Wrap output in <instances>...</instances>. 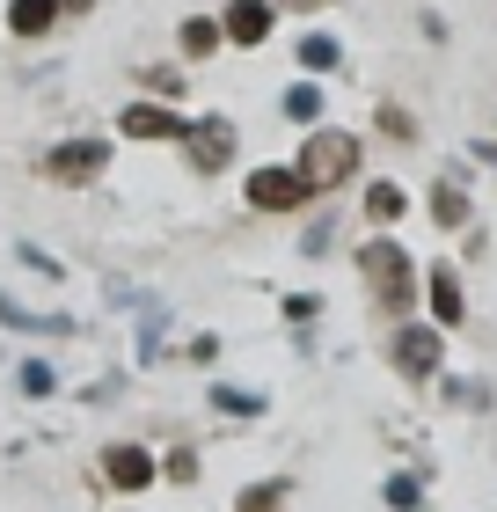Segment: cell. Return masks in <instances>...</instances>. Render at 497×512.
<instances>
[{"instance_id":"6da1fadb","label":"cell","mask_w":497,"mask_h":512,"mask_svg":"<svg viewBox=\"0 0 497 512\" xmlns=\"http://www.w3.org/2000/svg\"><path fill=\"white\" fill-rule=\"evenodd\" d=\"M359 154H366L359 132H344V125H307L293 169L307 176V191H315V198H329V191H344V183L359 176Z\"/></svg>"},{"instance_id":"7a4b0ae2","label":"cell","mask_w":497,"mask_h":512,"mask_svg":"<svg viewBox=\"0 0 497 512\" xmlns=\"http://www.w3.org/2000/svg\"><path fill=\"white\" fill-rule=\"evenodd\" d=\"M359 278H366V293L381 300L388 315H410L417 308V264H410V249H402L395 235L359 242Z\"/></svg>"},{"instance_id":"3957f363","label":"cell","mask_w":497,"mask_h":512,"mask_svg":"<svg viewBox=\"0 0 497 512\" xmlns=\"http://www.w3.org/2000/svg\"><path fill=\"white\" fill-rule=\"evenodd\" d=\"M234 154H242V132H234V118H191V132H183V161H191V176H227Z\"/></svg>"},{"instance_id":"277c9868","label":"cell","mask_w":497,"mask_h":512,"mask_svg":"<svg viewBox=\"0 0 497 512\" xmlns=\"http://www.w3.org/2000/svg\"><path fill=\"white\" fill-rule=\"evenodd\" d=\"M242 191H249V205H256V213H300V205L315 198V191H307V176L293 169V161H271V169H249V183H242Z\"/></svg>"},{"instance_id":"5b68a950","label":"cell","mask_w":497,"mask_h":512,"mask_svg":"<svg viewBox=\"0 0 497 512\" xmlns=\"http://www.w3.org/2000/svg\"><path fill=\"white\" fill-rule=\"evenodd\" d=\"M103 169H110V139H59L44 154V176L52 183H96Z\"/></svg>"},{"instance_id":"8992f818","label":"cell","mask_w":497,"mask_h":512,"mask_svg":"<svg viewBox=\"0 0 497 512\" xmlns=\"http://www.w3.org/2000/svg\"><path fill=\"white\" fill-rule=\"evenodd\" d=\"M439 359H446L439 330H424V322H402V330H395V374L402 381H432Z\"/></svg>"},{"instance_id":"52a82bcc","label":"cell","mask_w":497,"mask_h":512,"mask_svg":"<svg viewBox=\"0 0 497 512\" xmlns=\"http://www.w3.org/2000/svg\"><path fill=\"white\" fill-rule=\"evenodd\" d=\"M220 30H227V44L256 52V44H271V30H278V0H227V8H220Z\"/></svg>"},{"instance_id":"ba28073f","label":"cell","mask_w":497,"mask_h":512,"mask_svg":"<svg viewBox=\"0 0 497 512\" xmlns=\"http://www.w3.org/2000/svg\"><path fill=\"white\" fill-rule=\"evenodd\" d=\"M117 132H125V139H183L191 118H176L169 103H125V110H117Z\"/></svg>"},{"instance_id":"9c48e42d","label":"cell","mask_w":497,"mask_h":512,"mask_svg":"<svg viewBox=\"0 0 497 512\" xmlns=\"http://www.w3.org/2000/svg\"><path fill=\"white\" fill-rule=\"evenodd\" d=\"M59 22H66V8H59V0H8V37H22V44L52 37Z\"/></svg>"},{"instance_id":"30bf717a","label":"cell","mask_w":497,"mask_h":512,"mask_svg":"<svg viewBox=\"0 0 497 512\" xmlns=\"http://www.w3.org/2000/svg\"><path fill=\"white\" fill-rule=\"evenodd\" d=\"M103 476L117 483V491H147V483H161L147 447H110V454H103Z\"/></svg>"},{"instance_id":"8fae6325","label":"cell","mask_w":497,"mask_h":512,"mask_svg":"<svg viewBox=\"0 0 497 512\" xmlns=\"http://www.w3.org/2000/svg\"><path fill=\"white\" fill-rule=\"evenodd\" d=\"M293 59H300V74H337V66H344V44L337 37H329V30H300V44H293Z\"/></svg>"},{"instance_id":"7c38bea8","label":"cell","mask_w":497,"mask_h":512,"mask_svg":"<svg viewBox=\"0 0 497 512\" xmlns=\"http://www.w3.org/2000/svg\"><path fill=\"white\" fill-rule=\"evenodd\" d=\"M220 44H227V30H220V15H183V30H176V52L183 59H212V52H220Z\"/></svg>"},{"instance_id":"4fadbf2b","label":"cell","mask_w":497,"mask_h":512,"mask_svg":"<svg viewBox=\"0 0 497 512\" xmlns=\"http://www.w3.org/2000/svg\"><path fill=\"white\" fill-rule=\"evenodd\" d=\"M424 286H432V315L446 322V330H454V322L468 315V300H461V278H454V264H432V271H424Z\"/></svg>"},{"instance_id":"5bb4252c","label":"cell","mask_w":497,"mask_h":512,"mask_svg":"<svg viewBox=\"0 0 497 512\" xmlns=\"http://www.w3.org/2000/svg\"><path fill=\"white\" fill-rule=\"evenodd\" d=\"M132 308H139V359H161V330H169V308H161L154 293H132Z\"/></svg>"},{"instance_id":"9a60e30c","label":"cell","mask_w":497,"mask_h":512,"mask_svg":"<svg viewBox=\"0 0 497 512\" xmlns=\"http://www.w3.org/2000/svg\"><path fill=\"white\" fill-rule=\"evenodd\" d=\"M278 110H286V118H293L300 132H307V125H322V81H315V74H307V81H293L286 96H278Z\"/></svg>"},{"instance_id":"2e32d148","label":"cell","mask_w":497,"mask_h":512,"mask_svg":"<svg viewBox=\"0 0 497 512\" xmlns=\"http://www.w3.org/2000/svg\"><path fill=\"white\" fill-rule=\"evenodd\" d=\"M402 213H410V191H402V183H366V220L373 227H395Z\"/></svg>"},{"instance_id":"e0dca14e","label":"cell","mask_w":497,"mask_h":512,"mask_svg":"<svg viewBox=\"0 0 497 512\" xmlns=\"http://www.w3.org/2000/svg\"><path fill=\"white\" fill-rule=\"evenodd\" d=\"M0 322H8V330H37V337H66L74 330V315H30V308H15L8 293H0Z\"/></svg>"},{"instance_id":"ac0fdd59","label":"cell","mask_w":497,"mask_h":512,"mask_svg":"<svg viewBox=\"0 0 497 512\" xmlns=\"http://www.w3.org/2000/svg\"><path fill=\"white\" fill-rule=\"evenodd\" d=\"M432 220L439 227H468V191H461V183H439V191H432Z\"/></svg>"},{"instance_id":"d6986e66","label":"cell","mask_w":497,"mask_h":512,"mask_svg":"<svg viewBox=\"0 0 497 512\" xmlns=\"http://www.w3.org/2000/svg\"><path fill=\"white\" fill-rule=\"evenodd\" d=\"M212 403L227 417H264V395H249V388H212Z\"/></svg>"},{"instance_id":"ffe728a7","label":"cell","mask_w":497,"mask_h":512,"mask_svg":"<svg viewBox=\"0 0 497 512\" xmlns=\"http://www.w3.org/2000/svg\"><path fill=\"white\" fill-rule=\"evenodd\" d=\"M388 505H395V512H417V505H424V483H417V476H388Z\"/></svg>"},{"instance_id":"44dd1931","label":"cell","mask_w":497,"mask_h":512,"mask_svg":"<svg viewBox=\"0 0 497 512\" xmlns=\"http://www.w3.org/2000/svg\"><path fill=\"white\" fill-rule=\"evenodd\" d=\"M139 81H147V88H154L161 103H176V96H183V74H176V66H147V74H139Z\"/></svg>"},{"instance_id":"7402d4cb","label":"cell","mask_w":497,"mask_h":512,"mask_svg":"<svg viewBox=\"0 0 497 512\" xmlns=\"http://www.w3.org/2000/svg\"><path fill=\"white\" fill-rule=\"evenodd\" d=\"M15 388H22V395H52L59 381H52V366H44V359H30V366L15 374Z\"/></svg>"},{"instance_id":"603a6c76","label":"cell","mask_w":497,"mask_h":512,"mask_svg":"<svg viewBox=\"0 0 497 512\" xmlns=\"http://www.w3.org/2000/svg\"><path fill=\"white\" fill-rule=\"evenodd\" d=\"M381 132H388V139H417V118H410L402 103H381Z\"/></svg>"},{"instance_id":"cb8c5ba5","label":"cell","mask_w":497,"mask_h":512,"mask_svg":"<svg viewBox=\"0 0 497 512\" xmlns=\"http://www.w3.org/2000/svg\"><path fill=\"white\" fill-rule=\"evenodd\" d=\"M278 498H286V483H264V491H242V512H278Z\"/></svg>"},{"instance_id":"d4e9b609","label":"cell","mask_w":497,"mask_h":512,"mask_svg":"<svg viewBox=\"0 0 497 512\" xmlns=\"http://www.w3.org/2000/svg\"><path fill=\"white\" fill-rule=\"evenodd\" d=\"M329 242H337V220H329V213H322L315 227H307V242H300V249H307V256H322Z\"/></svg>"},{"instance_id":"484cf974","label":"cell","mask_w":497,"mask_h":512,"mask_svg":"<svg viewBox=\"0 0 497 512\" xmlns=\"http://www.w3.org/2000/svg\"><path fill=\"white\" fill-rule=\"evenodd\" d=\"M191 476H198V454L176 447V454H169V483H191Z\"/></svg>"},{"instance_id":"4316f807","label":"cell","mask_w":497,"mask_h":512,"mask_svg":"<svg viewBox=\"0 0 497 512\" xmlns=\"http://www.w3.org/2000/svg\"><path fill=\"white\" fill-rule=\"evenodd\" d=\"M278 8H337V0H278Z\"/></svg>"},{"instance_id":"83f0119b","label":"cell","mask_w":497,"mask_h":512,"mask_svg":"<svg viewBox=\"0 0 497 512\" xmlns=\"http://www.w3.org/2000/svg\"><path fill=\"white\" fill-rule=\"evenodd\" d=\"M59 8H66V15H88V8H96V0H59Z\"/></svg>"}]
</instances>
